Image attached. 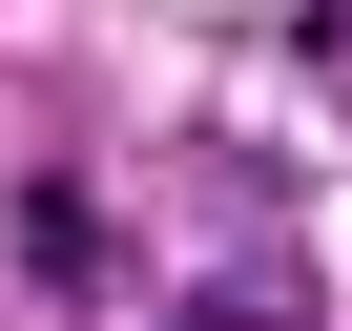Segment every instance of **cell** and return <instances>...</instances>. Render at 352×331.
Wrapping results in <instances>:
<instances>
[]
</instances>
